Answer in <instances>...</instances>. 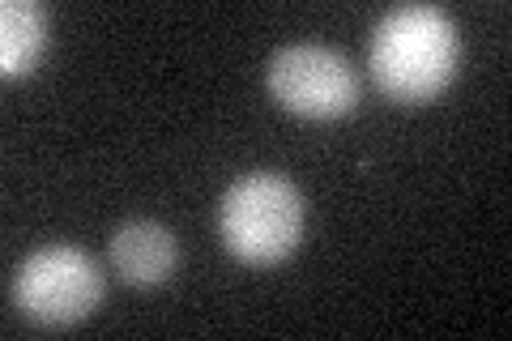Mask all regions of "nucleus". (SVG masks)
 I'll list each match as a JSON object with an SVG mask.
<instances>
[{"mask_svg":"<svg viewBox=\"0 0 512 341\" xmlns=\"http://www.w3.org/2000/svg\"><path fill=\"white\" fill-rule=\"evenodd\" d=\"M367 64L376 86L393 99H436L461 64V35L440 5H397L372 30Z\"/></svg>","mask_w":512,"mask_h":341,"instance_id":"1","label":"nucleus"},{"mask_svg":"<svg viewBox=\"0 0 512 341\" xmlns=\"http://www.w3.org/2000/svg\"><path fill=\"white\" fill-rule=\"evenodd\" d=\"M218 231L222 243L248 265L286 261L303 235L299 188L274 171L239 175L218 201Z\"/></svg>","mask_w":512,"mask_h":341,"instance_id":"2","label":"nucleus"},{"mask_svg":"<svg viewBox=\"0 0 512 341\" xmlns=\"http://www.w3.org/2000/svg\"><path fill=\"white\" fill-rule=\"evenodd\" d=\"M13 303L39 324H77L103 303V269L73 243H47L13 273Z\"/></svg>","mask_w":512,"mask_h":341,"instance_id":"3","label":"nucleus"},{"mask_svg":"<svg viewBox=\"0 0 512 341\" xmlns=\"http://www.w3.org/2000/svg\"><path fill=\"white\" fill-rule=\"evenodd\" d=\"M269 94L295 116L333 120L359 103V69L325 43H291L265 64Z\"/></svg>","mask_w":512,"mask_h":341,"instance_id":"4","label":"nucleus"},{"mask_svg":"<svg viewBox=\"0 0 512 341\" xmlns=\"http://www.w3.org/2000/svg\"><path fill=\"white\" fill-rule=\"evenodd\" d=\"M175 235L158 222H124L116 235H111V265L124 282L133 286H158L171 278L175 269Z\"/></svg>","mask_w":512,"mask_h":341,"instance_id":"5","label":"nucleus"},{"mask_svg":"<svg viewBox=\"0 0 512 341\" xmlns=\"http://www.w3.org/2000/svg\"><path fill=\"white\" fill-rule=\"evenodd\" d=\"M52 22L47 9L35 0H5L0 5V73L5 77H26L43 56Z\"/></svg>","mask_w":512,"mask_h":341,"instance_id":"6","label":"nucleus"}]
</instances>
